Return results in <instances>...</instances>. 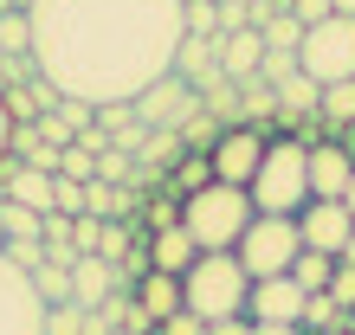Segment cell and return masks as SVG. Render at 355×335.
Here are the masks:
<instances>
[{"instance_id":"cell-1","label":"cell","mask_w":355,"mask_h":335,"mask_svg":"<svg viewBox=\"0 0 355 335\" xmlns=\"http://www.w3.org/2000/svg\"><path fill=\"white\" fill-rule=\"evenodd\" d=\"M33 58L58 97L136 103L155 78L175 71L181 0H33Z\"/></svg>"},{"instance_id":"cell-2","label":"cell","mask_w":355,"mask_h":335,"mask_svg":"<svg viewBox=\"0 0 355 335\" xmlns=\"http://www.w3.org/2000/svg\"><path fill=\"white\" fill-rule=\"evenodd\" d=\"M245 297H252V278L233 251H200L194 264L181 271V309L200 323H233L245 316Z\"/></svg>"},{"instance_id":"cell-3","label":"cell","mask_w":355,"mask_h":335,"mask_svg":"<svg viewBox=\"0 0 355 335\" xmlns=\"http://www.w3.org/2000/svg\"><path fill=\"white\" fill-rule=\"evenodd\" d=\"M252 213H278V219H297L310 206V149L297 136H271L265 155H259V174H252Z\"/></svg>"},{"instance_id":"cell-4","label":"cell","mask_w":355,"mask_h":335,"mask_svg":"<svg viewBox=\"0 0 355 335\" xmlns=\"http://www.w3.org/2000/svg\"><path fill=\"white\" fill-rule=\"evenodd\" d=\"M245 226H252V194H245V187L207 181L200 194L181 200V233L194 239L200 251H233Z\"/></svg>"},{"instance_id":"cell-5","label":"cell","mask_w":355,"mask_h":335,"mask_svg":"<svg viewBox=\"0 0 355 335\" xmlns=\"http://www.w3.org/2000/svg\"><path fill=\"white\" fill-rule=\"evenodd\" d=\"M297 71L310 84H343V78H355V19L349 13H329V19H317V26H304Z\"/></svg>"},{"instance_id":"cell-6","label":"cell","mask_w":355,"mask_h":335,"mask_svg":"<svg viewBox=\"0 0 355 335\" xmlns=\"http://www.w3.org/2000/svg\"><path fill=\"white\" fill-rule=\"evenodd\" d=\"M304 251V239H297V219H278V213H252V226L239 233V245H233V258L245 264V278H284L291 271V258Z\"/></svg>"},{"instance_id":"cell-7","label":"cell","mask_w":355,"mask_h":335,"mask_svg":"<svg viewBox=\"0 0 355 335\" xmlns=\"http://www.w3.org/2000/svg\"><path fill=\"white\" fill-rule=\"evenodd\" d=\"M265 129L259 123H226V136L214 142V181H226V187H252V174H259V155H265Z\"/></svg>"},{"instance_id":"cell-8","label":"cell","mask_w":355,"mask_h":335,"mask_svg":"<svg viewBox=\"0 0 355 335\" xmlns=\"http://www.w3.org/2000/svg\"><path fill=\"white\" fill-rule=\"evenodd\" d=\"M39 329H46V303L33 297L26 271L0 258V335H39Z\"/></svg>"},{"instance_id":"cell-9","label":"cell","mask_w":355,"mask_h":335,"mask_svg":"<svg viewBox=\"0 0 355 335\" xmlns=\"http://www.w3.org/2000/svg\"><path fill=\"white\" fill-rule=\"evenodd\" d=\"M297 239H304L310 251H329V258H343V245L355 239L349 206H343V200H310L304 213H297Z\"/></svg>"},{"instance_id":"cell-10","label":"cell","mask_w":355,"mask_h":335,"mask_svg":"<svg viewBox=\"0 0 355 335\" xmlns=\"http://www.w3.org/2000/svg\"><path fill=\"white\" fill-rule=\"evenodd\" d=\"M304 303L310 297L291 278H259L252 297H245V323H291V329H304Z\"/></svg>"},{"instance_id":"cell-11","label":"cell","mask_w":355,"mask_h":335,"mask_svg":"<svg viewBox=\"0 0 355 335\" xmlns=\"http://www.w3.org/2000/svg\"><path fill=\"white\" fill-rule=\"evenodd\" d=\"M175 78L187 84L194 97H207L220 78V39H194V33H181V46H175Z\"/></svg>"},{"instance_id":"cell-12","label":"cell","mask_w":355,"mask_h":335,"mask_svg":"<svg viewBox=\"0 0 355 335\" xmlns=\"http://www.w3.org/2000/svg\"><path fill=\"white\" fill-rule=\"evenodd\" d=\"M349 174H355V155L343 149L336 136H323L317 149H310V200H343Z\"/></svg>"},{"instance_id":"cell-13","label":"cell","mask_w":355,"mask_h":335,"mask_svg":"<svg viewBox=\"0 0 355 335\" xmlns=\"http://www.w3.org/2000/svg\"><path fill=\"white\" fill-rule=\"evenodd\" d=\"M116 290H123V271L110 258H78L71 264V303L78 309H103Z\"/></svg>"},{"instance_id":"cell-14","label":"cell","mask_w":355,"mask_h":335,"mask_svg":"<svg viewBox=\"0 0 355 335\" xmlns=\"http://www.w3.org/2000/svg\"><path fill=\"white\" fill-rule=\"evenodd\" d=\"M259 58H265V39H259V26L220 33V78H226V84H252V78H259Z\"/></svg>"},{"instance_id":"cell-15","label":"cell","mask_w":355,"mask_h":335,"mask_svg":"<svg viewBox=\"0 0 355 335\" xmlns=\"http://www.w3.org/2000/svg\"><path fill=\"white\" fill-rule=\"evenodd\" d=\"M142 251H149V271H168V278H181V271L200 258V245L181 233V219H175V226H155V233H142Z\"/></svg>"},{"instance_id":"cell-16","label":"cell","mask_w":355,"mask_h":335,"mask_svg":"<svg viewBox=\"0 0 355 335\" xmlns=\"http://www.w3.org/2000/svg\"><path fill=\"white\" fill-rule=\"evenodd\" d=\"M0 174H7V200H19V206H33V213H52V168H26V161H0Z\"/></svg>"},{"instance_id":"cell-17","label":"cell","mask_w":355,"mask_h":335,"mask_svg":"<svg viewBox=\"0 0 355 335\" xmlns=\"http://www.w3.org/2000/svg\"><path fill=\"white\" fill-rule=\"evenodd\" d=\"M136 309H149V323H168L181 309V278H168V271H142V278L130 284Z\"/></svg>"},{"instance_id":"cell-18","label":"cell","mask_w":355,"mask_h":335,"mask_svg":"<svg viewBox=\"0 0 355 335\" xmlns=\"http://www.w3.org/2000/svg\"><path fill=\"white\" fill-rule=\"evenodd\" d=\"M187 97H194V91H187V84H181V78L168 71V78H155V84H149V91H142V97L130 103V110H136V116H149V123H175Z\"/></svg>"},{"instance_id":"cell-19","label":"cell","mask_w":355,"mask_h":335,"mask_svg":"<svg viewBox=\"0 0 355 335\" xmlns=\"http://www.w3.org/2000/svg\"><path fill=\"white\" fill-rule=\"evenodd\" d=\"M317 123H323V136H343V129H355V78H343V84H323V97H317Z\"/></svg>"},{"instance_id":"cell-20","label":"cell","mask_w":355,"mask_h":335,"mask_svg":"<svg viewBox=\"0 0 355 335\" xmlns=\"http://www.w3.org/2000/svg\"><path fill=\"white\" fill-rule=\"evenodd\" d=\"M291 284L304 290V297H317V290H329V278H336V258H329V251H297V258H291V271H284Z\"/></svg>"},{"instance_id":"cell-21","label":"cell","mask_w":355,"mask_h":335,"mask_svg":"<svg viewBox=\"0 0 355 335\" xmlns=\"http://www.w3.org/2000/svg\"><path fill=\"white\" fill-rule=\"evenodd\" d=\"M271 91H278V116H317V97H323V84H310L304 71H291L284 84H271Z\"/></svg>"},{"instance_id":"cell-22","label":"cell","mask_w":355,"mask_h":335,"mask_svg":"<svg viewBox=\"0 0 355 335\" xmlns=\"http://www.w3.org/2000/svg\"><path fill=\"white\" fill-rule=\"evenodd\" d=\"M26 284H33V297L46 303V309H58V303H71V264H33L26 271Z\"/></svg>"},{"instance_id":"cell-23","label":"cell","mask_w":355,"mask_h":335,"mask_svg":"<svg viewBox=\"0 0 355 335\" xmlns=\"http://www.w3.org/2000/svg\"><path fill=\"white\" fill-rule=\"evenodd\" d=\"M259 39H265V52H297L304 46V19H291V7H278L271 19H259Z\"/></svg>"},{"instance_id":"cell-24","label":"cell","mask_w":355,"mask_h":335,"mask_svg":"<svg viewBox=\"0 0 355 335\" xmlns=\"http://www.w3.org/2000/svg\"><path fill=\"white\" fill-rule=\"evenodd\" d=\"M130 206H136V194H123V187H110V181H85V213L116 219V213H130Z\"/></svg>"},{"instance_id":"cell-25","label":"cell","mask_w":355,"mask_h":335,"mask_svg":"<svg viewBox=\"0 0 355 335\" xmlns=\"http://www.w3.org/2000/svg\"><path fill=\"white\" fill-rule=\"evenodd\" d=\"M207 181H214V161H207V155H194V149H181V161H175V200L200 194Z\"/></svg>"},{"instance_id":"cell-26","label":"cell","mask_w":355,"mask_h":335,"mask_svg":"<svg viewBox=\"0 0 355 335\" xmlns=\"http://www.w3.org/2000/svg\"><path fill=\"white\" fill-rule=\"evenodd\" d=\"M39 219L46 213H33V206H19V200H0V245L7 239H39Z\"/></svg>"},{"instance_id":"cell-27","label":"cell","mask_w":355,"mask_h":335,"mask_svg":"<svg viewBox=\"0 0 355 335\" xmlns=\"http://www.w3.org/2000/svg\"><path fill=\"white\" fill-rule=\"evenodd\" d=\"M0 52H33V19H26V7H0Z\"/></svg>"},{"instance_id":"cell-28","label":"cell","mask_w":355,"mask_h":335,"mask_svg":"<svg viewBox=\"0 0 355 335\" xmlns=\"http://www.w3.org/2000/svg\"><path fill=\"white\" fill-rule=\"evenodd\" d=\"M181 33L220 39V0H187V7H181Z\"/></svg>"},{"instance_id":"cell-29","label":"cell","mask_w":355,"mask_h":335,"mask_svg":"<svg viewBox=\"0 0 355 335\" xmlns=\"http://www.w3.org/2000/svg\"><path fill=\"white\" fill-rule=\"evenodd\" d=\"M58 174H65V181H97V149H85V142L58 149Z\"/></svg>"},{"instance_id":"cell-30","label":"cell","mask_w":355,"mask_h":335,"mask_svg":"<svg viewBox=\"0 0 355 335\" xmlns=\"http://www.w3.org/2000/svg\"><path fill=\"white\" fill-rule=\"evenodd\" d=\"M0 258H7L13 271H33V264H46V239H7Z\"/></svg>"},{"instance_id":"cell-31","label":"cell","mask_w":355,"mask_h":335,"mask_svg":"<svg viewBox=\"0 0 355 335\" xmlns=\"http://www.w3.org/2000/svg\"><path fill=\"white\" fill-rule=\"evenodd\" d=\"M52 213H65V219L85 213V181H65V174H58L52 181Z\"/></svg>"},{"instance_id":"cell-32","label":"cell","mask_w":355,"mask_h":335,"mask_svg":"<svg viewBox=\"0 0 355 335\" xmlns=\"http://www.w3.org/2000/svg\"><path fill=\"white\" fill-rule=\"evenodd\" d=\"M78 323H85V309L58 303V309H46V329H39V335H78Z\"/></svg>"},{"instance_id":"cell-33","label":"cell","mask_w":355,"mask_h":335,"mask_svg":"<svg viewBox=\"0 0 355 335\" xmlns=\"http://www.w3.org/2000/svg\"><path fill=\"white\" fill-rule=\"evenodd\" d=\"M336 309H355V264H336V278H329V290H323Z\"/></svg>"},{"instance_id":"cell-34","label":"cell","mask_w":355,"mask_h":335,"mask_svg":"<svg viewBox=\"0 0 355 335\" xmlns=\"http://www.w3.org/2000/svg\"><path fill=\"white\" fill-rule=\"evenodd\" d=\"M336 316H343V309H336V303H329V297H323V290H317V297H310V303H304V329H329V323H336Z\"/></svg>"},{"instance_id":"cell-35","label":"cell","mask_w":355,"mask_h":335,"mask_svg":"<svg viewBox=\"0 0 355 335\" xmlns=\"http://www.w3.org/2000/svg\"><path fill=\"white\" fill-rule=\"evenodd\" d=\"M291 19H304V26H317V19H329V0H284Z\"/></svg>"},{"instance_id":"cell-36","label":"cell","mask_w":355,"mask_h":335,"mask_svg":"<svg viewBox=\"0 0 355 335\" xmlns=\"http://www.w3.org/2000/svg\"><path fill=\"white\" fill-rule=\"evenodd\" d=\"M207 335H252V323L233 316V323H207Z\"/></svg>"},{"instance_id":"cell-37","label":"cell","mask_w":355,"mask_h":335,"mask_svg":"<svg viewBox=\"0 0 355 335\" xmlns=\"http://www.w3.org/2000/svg\"><path fill=\"white\" fill-rule=\"evenodd\" d=\"M7 149H13V116H7V103H0V161H7Z\"/></svg>"},{"instance_id":"cell-38","label":"cell","mask_w":355,"mask_h":335,"mask_svg":"<svg viewBox=\"0 0 355 335\" xmlns=\"http://www.w3.org/2000/svg\"><path fill=\"white\" fill-rule=\"evenodd\" d=\"M252 335H304V329H291V323H252Z\"/></svg>"},{"instance_id":"cell-39","label":"cell","mask_w":355,"mask_h":335,"mask_svg":"<svg viewBox=\"0 0 355 335\" xmlns=\"http://www.w3.org/2000/svg\"><path fill=\"white\" fill-rule=\"evenodd\" d=\"M343 206H349V219H355V174H349V187H343Z\"/></svg>"},{"instance_id":"cell-40","label":"cell","mask_w":355,"mask_h":335,"mask_svg":"<svg viewBox=\"0 0 355 335\" xmlns=\"http://www.w3.org/2000/svg\"><path fill=\"white\" fill-rule=\"evenodd\" d=\"M329 13H349L355 19V0H329Z\"/></svg>"},{"instance_id":"cell-41","label":"cell","mask_w":355,"mask_h":335,"mask_svg":"<svg viewBox=\"0 0 355 335\" xmlns=\"http://www.w3.org/2000/svg\"><path fill=\"white\" fill-rule=\"evenodd\" d=\"M116 335H123V329H116Z\"/></svg>"}]
</instances>
